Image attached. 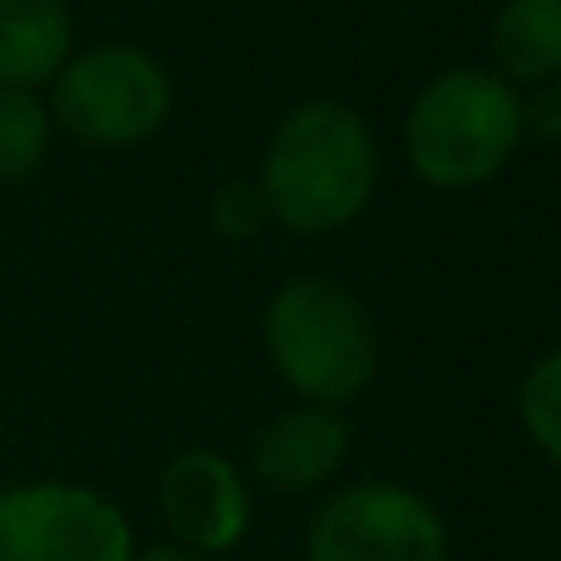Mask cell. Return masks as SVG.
<instances>
[{
	"label": "cell",
	"instance_id": "6da1fadb",
	"mask_svg": "<svg viewBox=\"0 0 561 561\" xmlns=\"http://www.w3.org/2000/svg\"><path fill=\"white\" fill-rule=\"evenodd\" d=\"M379 148L369 124L340 99H306L276 124L262 158V197L272 222L316 237L340 232L369 207Z\"/></svg>",
	"mask_w": 561,
	"mask_h": 561
},
{
	"label": "cell",
	"instance_id": "7a4b0ae2",
	"mask_svg": "<svg viewBox=\"0 0 561 561\" xmlns=\"http://www.w3.org/2000/svg\"><path fill=\"white\" fill-rule=\"evenodd\" d=\"M262 340L276 375L306 404L345 409L379 375V335L365 300L325 276L286 280L266 306Z\"/></svg>",
	"mask_w": 561,
	"mask_h": 561
},
{
	"label": "cell",
	"instance_id": "3957f363",
	"mask_svg": "<svg viewBox=\"0 0 561 561\" xmlns=\"http://www.w3.org/2000/svg\"><path fill=\"white\" fill-rule=\"evenodd\" d=\"M523 144V94L497 69H444L434 75L404 118L409 168L428 187L463 193L513 163Z\"/></svg>",
	"mask_w": 561,
	"mask_h": 561
},
{
	"label": "cell",
	"instance_id": "277c9868",
	"mask_svg": "<svg viewBox=\"0 0 561 561\" xmlns=\"http://www.w3.org/2000/svg\"><path fill=\"white\" fill-rule=\"evenodd\" d=\"M173 114V79L138 45H94L49 79V118L99 148L153 138Z\"/></svg>",
	"mask_w": 561,
	"mask_h": 561
},
{
	"label": "cell",
	"instance_id": "5b68a950",
	"mask_svg": "<svg viewBox=\"0 0 561 561\" xmlns=\"http://www.w3.org/2000/svg\"><path fill=\"white\" fill-rule=\"evenodd\" d=\"M306 561H448V527L399 483H350L310 517Z\"/></svg>",
	"mask_w": 561,
	"mask_h": 561
},
{
	"label": "cell",
	"instance_id": "8992f818",
	"mask_svg": "<svg viewBox=\"0 0 561 561\" xmlns=\"http://www.w3.org/2000/svg\"><path fill=\"white\" fill-rule=\"evenodd\" d=\"M0 561H134V527L94 488H5L0 493Z\"/></svg>",
	"mask_w": 561,
	"mask_h": 561
},
{
	"label": "cell",
	"instance_id": "52a82bcc",
	"mask_svg": "<svg viewBox=\"0 0 561 561\" xmlns=\"http://www.w3.org/2000/svg\"><path fill=\"white\" fill-rule=\"evenodd\" d=\"M158 507H163L173 542L203 557L232 552L252 527V488L242 468L213 448H187L163 468Z\"/></svg>",
	"mask_w": 561,
	"mask_h": 561
},
{
	"label": "cell",
	"instance_id": "ba28073f",
	"mask_svg": "<svg viewBox=\"0 0 561 561\" xmlns=\"http://www.w3.org/2000/svg\"><path fill=\"white\" fill-rule=\"evenodd\" d=\"M350 458V424L340 409L296 404L280 409L252 438V473L276 493H306L335 478Z\"/></svg>",
	"mask_w": 561,
	"mask_h": 561
},
{
	"label": "cell",
	"instance_id": "9c48e42d",
	"mask_svg": "<svg viewBox=\"0 0 561 561\" xmlns=\"http://www.w3.org/2000/svg\"><path fill=\"white\" fill-rule=\"evenodd\" d=\"M75 45L65 0H0V89H35L59 75Z\"/></svg>",
	"mask_w": 561,
	"mask_h": 561
},
{
	"label": "cell",
	"instance_id": "30bf717a",
	"mask_svg": "<svg viewBox=\"0 0 561 561\" xmlns=\"http://www.w3.org/2000/svg\"><path fill=\"white\" fill-rule=\"evenodd\" d=\"M493 59L507 84H552L561 75V0H503Z\"/></svg>",
	"mask_w": 561,
	"mask_h": 561
},
{
	"label": "cell",
	"instance_id": "8fae6325",
	"mask_svg": "<svg viewBox=\"0 0 561 561\" xmlns=\"http://www.w3.org/2000/svg\"><path fill=\"white\" fill-rule=\"evenodd\" d=\"M55 118L35 89H0V183L30 178L49 153Z\"/></svg>",
	"mask_w": 561,
	"mask_h": 561
},
{
	"label": "cell",
	"instance_id": "7c38bea8",
	"mask_svg": "<svg viewBox=\"0 0 561 561\" xmlns=\"http://www.w3.org/2000/svg\"><path fill=\"white\" fill-rule=\"evenodd\" d=\"M517 419L527 438L561 468V350L542 355L517 385Z\"/></svg>",
	"mask_w": 561,
	"mask_h": 561
},
{
	"label": "cell",
	"instance_id": "4fadbf2b",
	"mask_svg": "<svg viewBox=\"0 0 561 561\" xmlns=\"http://www.w3.org/2000/svg\"><path fill=\"white\" fill-rule=\"evenodd\" d=\"M207 217H213L217 237H227V242H252L272 213H266V197L256 183H227L213 193V213Z\"/></svg>",
	"mask_w": 561,
	"mask_h": 561
},
{
	"label": "cell",
	"instance_id": "5bb4252c",
	"mask_svg": "<svg viewBox=\"0 0 561 561\" xmlns=\"http://www.w3.org/2000/svg\"><path fill=\"white\" fill-rule=\"evenodd\" d=\"M523 134H537L547 144L561 138V84H533V99H523Z\"/></svg>",
	"mask_w": 561,
	"mask_h": 561
},
{
	"label": "cell",
	"instance_id": "9a60e30c",
	"mask_svg": "<svg viewBox=\"0 0 561 561\" xmlns=\"http://www.w3.org/2000/svg\"><path fill=\"white\" fill-rule=\"evenodd\" d=\"M134 561H207V557H203V552H193V547L163 542V547H148V552H134Z\"/></svg>",
	"mask_w": 561,
	"mask_h": 561
}]
</instances>
